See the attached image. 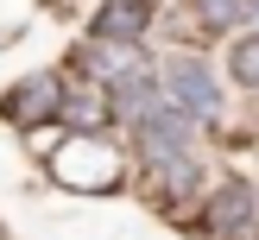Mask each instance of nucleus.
Listing matches in <instances>:
<instances>
[{"label": "nucleus", "instance_id": "obj_5", "mask_svg": "<svg viewBox=\"0 0 259 240\" xmlns=\"http://www.w3.org/2000/svg\"><path fill=\"white\" fill-rule=\"evenodd\" d=\"M57 101H63L57 76H25V82H13L7 95H0V114H7L13 126H45L51 114H57Z\"/></svg>", "mask_w": 259, "mask_h": 240}, {"label": "nucleus", "instance_id": "obj_4", "mask_svg": "<svg viewBox=\"0 0 259 240\" xmlns=\"http://www.w3.org/2000/svg\"><path fill=\"white\" fill-rule=\"evenodd\" d=\"M57 177L76 189H114V177H120V158H114L101 139H70V152L57 158Z\"/></svg>", "mask_w": 259, "mask_h": 240}, {"label": "nucleus", "instance_id": "obj_1", "mask_svg": "<svg viewBox=\"0 0 259 240\" xmlns=\"http://www.w3.org/2000/svg\"><path fill=\"white\" fill-rule=\"evenodd\" d=\"M133 146H139V158H146L152 171H164V164L190 158V114H177L171 101L158 95V101L133 120Z\"/></svg>", "mask_w": 259, "mask_h": 240}, {"label": "nucleus", "instance_id": "obj_7", "mask_svg": "<svg viewBox=\"0 0 259 240\" xmlns=\"http://www.w3.org/2000/svg\"><path fill=\"white\" fill-rule=\"evenodd\" d=\"M152 19V0H108V7L95 13V38H108V44H133L139 32H146Z\"/></svg>", "mask_w": 259, "mask_h": 240}, {"label": "nucleus", "instance_id": "obj_6", "mask_svg": "<svg viewBox=\"0 0 259 240\" xmlns=\"http://www.w3.org/2000/svg\"><path fill=\"white\" fill-rule=\"evenodd\" d=\"M57 120L70 126V139H101V133L114 126V101L101 95V88H63Z\"/></svg>", "mask_w": 259, "mask_h": 240}, {"label": "nucleus", "instance_id": "obj_2", "mask_svg": "<svg viewBox=\"0 0 259 240\" xmlns=\"http://www.w3.org/2000/svg\"><path fill=\"white\" fill-rule=\"evenodd\" d=\"M158 95L171 101L177 114H190V120H215V114H222V82H215L209 63H196V57H171L164 63Z\"/></svg>", "mask_w": 259, "mask_h": 240}, {"label": "nucleus", "instance_id": "obj_8", "mask_svg": "<svg viewBox=\"0 0 259 240\" xmlns=\"http://www.w3.org/2000/svg\"><path fill=\"white\" fill-rule=\"evenodd\" d=\"M196 19L209 25V32H222V25H240V19H247V0H196Z\"/></svg>", "mask_w": 259, "mask_h": 240}, {"label": "nucleus", "instance_id": "obj_9", "mask_svg": "<svg viewBox=\"0 0 259 240\" xmlns=\"http://www.w3.org/2000/svg\"><path fill=\"white\" fill-rule=\"evenodd\" d=\"M228 70H234L247 88H259V38H240V44H234V57H228Z\"/></svg>", "mask_w": 259, "mask_h": 240}, {"label": "nucleus", "instance_id": "obj_3", "mask_svg": "<svg viewBox=\"0 0 259 240\" xmlns=\"http://www.w3.org/2000/svg\"><path fill=\"white\" fill-rule=\"evenodd\" d=\"M209 234H247L259 221V183L253 177H222V189L209 196Z\"/></svg>", "mask_w": 259, "mask_h": 240}]
</instances>
